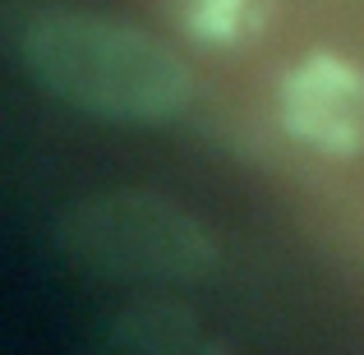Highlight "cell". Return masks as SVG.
Instances as JSON below:
<instances>
[{
  "label": "cell",
  "mask_w": 364,
  "mask_h": 355,
  "mask_svg": "<svg viewBox=\"0 0 364 355\" xmlns=\"http://www.w3.org/2000/svg\"><path fill=\"white\" fill-rule=\"evenodd\" d=\"M23 51L46 88L97 116L166 120L189 97V74L176 51L129 23L51 14L28 28Z\"/></svg>",
  "instance_id": "1"
},
{
  "label": "cell",
  "mask_w": 364,
  "mask_h": 355,
  "mask_svg": "<svg viewBox=\"0 0 364 355\" xmlns=\"http://www.w3.org/2000/svg\"><path fill=\"white\" fill-rule=\"evenodd\" d=\"M282 124L328 157H355L364 148V74L328 51L304 55L282 79Z\"/></svg>",
  "instance_id": "2"
},
{
  "label": "cell",
  "mask_w": 364,
  "mask_h": 355,
  "mask_svg": "<svg viewBox=\"0 0 364 355\" xmlns=\"http://www.w3.org/2000/svg\"><path fill=\"white\" fill-rule=\"evenodd\" d=\"M83 249H97L116 267H139V272H189L194 254L208 258L203 240L189 235V222L166 213L161 203H139L124 226H107L83 240Z\"/></svg>",
  "instance_id": "3"
},
{
  "label": "cell",
  "mask_w": 364,
  "mask_h": 355,
  "mask_svg": "<svg viewBox=\"0 0 364 355\" xmlns=\"http://www.w3.org/2000/svg\"><path fill=\"white\" fill-rule=\"evenodd\" d=\"M254 28V0H189V33L203 42H235Z\"/></svg>",
  "instance_id": "4"
}]
</instances>
